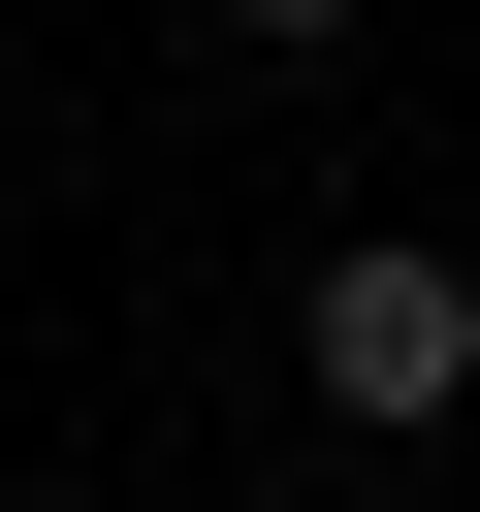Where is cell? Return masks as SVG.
<instances>
[{
    "label": "cell",
    "instance_id": "2",
    "mask_svg": "<svg viewBox=\"0 0 480 512\" xmlns=\"http://www.w3.org/2000/svg\"><path fill=\"white\" fill-rule=\"evenodd\" d=\"M224 32H256V64H320V32H352V0H224Z\"/></svg>",
    "mask_w": 480,
    "mask_h": 512
},
{
    "label": "cell",
    "instance_id": "1",
    "mask_svg": "<svg viewBox=\"0 0 480 512\" xmlns=\"http://www.w3.org/2000/svg\"><path fill=\"white\" fill-rule=\"evenodd\" d=\"M288 352H320V416H384V448H416V416H480V288H448L416 224H352V256L288 288Z\"/></svg>",
    "mask_w": 480,
    "mask_h": 512
}]
</instances>
